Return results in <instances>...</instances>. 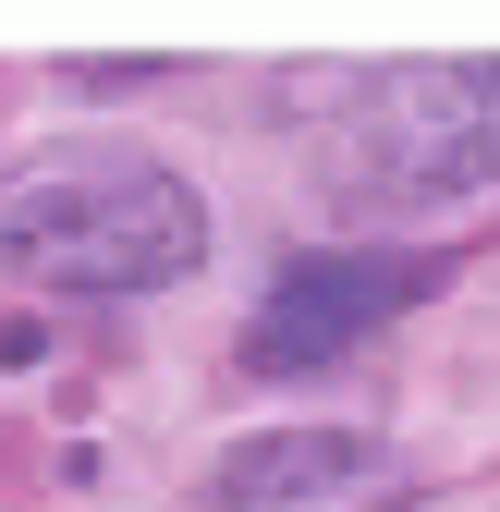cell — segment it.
Returning a JSON list of instances; mask_svg holds the SVG:
<instances>
[{
    "label": "cell",
    "instance_id": "cell-1",
    "mask_svg": "<svg viewBox=\"0 0 500 512\" xmlns=\"http://www.w3.org/2000/svg\"><path fill=\"white\" fill-rule=\"evenodd\" d=\"M208 256V208L171 159L122 135H61L0 171V281L25 293H171Z\"/></svg>",
    "mask_w": 500,
    "mask_h": 512
},
{
    "label": "cell",
    "instance_id": "cell-2",
    "mask_svg": "<svg viewBox=\"0 0 500 512\" xmlns=\"http://www.w3.org/2000/svg\"><path fill=\"white\" fill-rule=\"evenodd\" d=\"M354 171L379 208H500V61L391 74L354 122Z\"/></svg>",
    "mask_w": 500,
    "mask_h": 512
},
{
    "label": "cell",
    "instance_id": "cell-3",
    "mask_svg": "<svg viewBox=\"0 0 500 512\" xmlns=\"http://www.w3.org/2000/svg\"><path fill=\"white\" fill-rule=\"evenodd\" d=\"M415 293H440V269H427V256H403V244H330V256H293V269L269 281V305H257V330H244V366H269V378L330 366V354H354L366 330H391Z\"/></svg>",
    "mask_w": 500,
    "mask_h": 512
},
{
    "label": "cell",
    "instance_id": "cell-4",
    "mask_svg": "<svg viewBox=\"0 0 500 512\" xmlns=\"http://www.w3.org/2000/svg\"><path fill=\"white\" fill-rule=\"evenodd\" d=\"M391 452L354 427H257L220 452V512H379Z\"/></svg>",
    "mask_w": 500,
    "mask_h": 512
}]
</instances>
